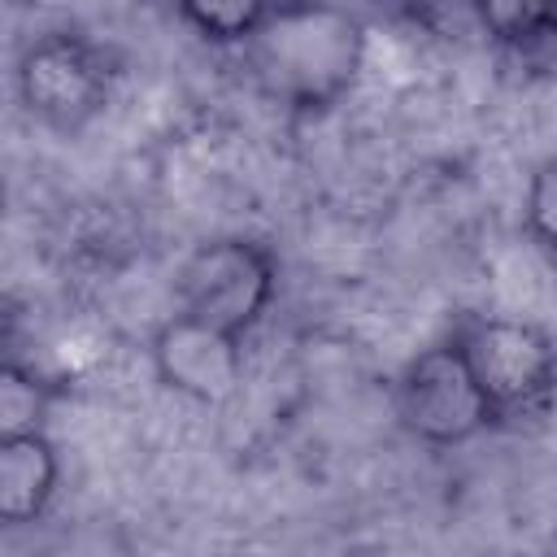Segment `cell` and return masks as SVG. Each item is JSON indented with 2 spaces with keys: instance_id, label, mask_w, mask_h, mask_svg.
<instances>
[{
  "instance_id": "1",
  "label": "cell",
  "mask_w": 557,
  "mask_h": 557,
  "mask_svg": "<svg viewBox=\"0 0 557 557\" xmlns=\"http://www.w3.org/2000/svg\"><path fill=\"white\" fill-rule=\"evenodd\" d=\"M244 48L261 96L292 113H322L361 78L366 26L335 0H274Z\"/></svg>"
},
{
  "instance_id": "2",
  "label": "cell",
  "mask_w": 557,
  "mask_h": 557,
  "mask_svg": "<svg viewBox=\"0 0 557 557\" xmlns=\"http://www.w3.org/2000/svg\"><path fill=\"white\" fill-rule=\"evenodd\" d=\"M474 383L496 405V413H531L557 392V339L505 313H474L453 331Z\"/></svg>"
},
{
  "instance_id": "3",
  "label": "cell",
  "mask_w": 557,
  "mask_h": 557,
  "mask_svg": "<svg viewBox=\"0 0 557 557\" xmlns=\"http://www.w3.org/2000/svg\"><path fill=\"white\" fill-rule=\"evenodd\" d=\"M278 287V270L265 244L244 235H218L187 252L174 274L178 309L218 322L235 335H248L270 309Z\"/></svg>"
},
{
  "instance_id": "4",
  "label": "cell",
  "mask_w": 557,
  "mask_h": 557,
  "mask_svg": "<svg viewBox=\"0 0 557 557\" xmlns=\"http://www.w3.org/2000/svg\"><path fill=\"white\" fill-rule=\"evenodd\" d=\"M396 418L413 440L431 448H457L483 435L500 413L474 383L457 344L448 339L409 357L396 379Z\"/></svg>"
},
{
  "instance_id": "5",
  "label": "cell",
  "mask_w": 557,
  "mask_h": 557,
  "mask_svg": "<svg viewBox=\"0 0 557 557\" xmlns=\"http://www.w3.org/2000/svg\"><path fill=\"white\" fill-rule=\"evenodd\" d=\"M109 61L104 52L70 30L35 39L17 61V100L48 131H83L109 100Z\"/></svg>"
},
{
  "instance_id": "6",
  "label": "cell",
  "mask_w": 557,
  "mask_h": 557,
  "mask_svg": "<svg viewBox=\"0 0 557 557\" xmlns=\"http://www.w3.org/2000/svg\"><path fill=\"white\" fill-rule=\"evenodd\" d=\"M148 357L157 379L196 405H222L244 383V335L205 322L187 309H178L152 331Z\"/></svg>"
},
{
  "instance_id": "7",
  "label": "cell",
  "mask_w": 557,
  "mask_h": 557,
  "mask_svg": "<svg viewBox=\"0 0 557 557\" xmlns=\"http://www.w3.org/2000/svg\"><path fill=\"white\" fill-rule=\"evenodd\" d=\"M57 479H61V457L44 431L0 435V522L4 527L35 522L52 505Z\"/></svg>"
},
{
  "instance_id": "8",
  "label": "cell",
  "mask_w": 557,
  "mask_h": 557,
  "mask_svg": "<svg viewBox=\"0 0 557 557\" xmlns=\"http://www.w3.org/2000/svg\"><path fill=\"white\" fill-rule=\"evenodd\" d=\"M474 13L505 48H527L557 30V0H474Z\"/></svg>"
},
{
  "instance_id": "9",
  "label": "cell",
  "mask_w": 557,
  "mask_h": 557,
  "mask_svg": "<svg viewBox=\"0 0 557 557\" xmlns=\"http://www.w3.org/2000/svg\"><path fill=\"white\" fill-rule=\"evenodd\" d=\"M183 22L209 44H248L274 0H174Z\"/></svg>"
},
{
  "instance_id": "10",
  "label": "cell",
  "mask_w": 557,
  "mask_h": 557,
  "mask_svg": "<svg viewBox=\"0 0 557 557\" xmlns=\"http://www.w3.org/2000/svg\"><path fill=\"white\" fill-rule=\"evenodd\" d=\"M44 409H48V387L17 361L0 370V435H22V431H44Z\"/></svg>"
},
{
  "instance_id": "11",
  "label": "cell",
  "mask_w": 557,
  "mask_h": 557,
  "mask_svg": "<svg viewBox=\"0 0 557 557\" xmlns=\"http://www.w3.org/2000/svg\"><path fill=\"white\" fill-rule=\"evenodd\" d=\"M522 218L531 239L557 257V157L540 161L531 183H527V200H522Z\"/></svg>"
}]
</instances>
